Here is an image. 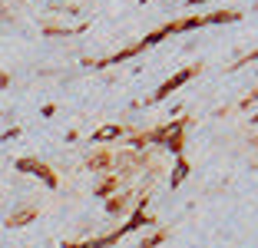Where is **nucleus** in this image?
<instances>
[{
  "mask_svg": "<svg viewBox=\"0 0 258 248\" xmlns=\"http://www.w3.org/2000/svg\"><path fill=\"white\" fill-rule=\"evenodd\" d=\"M192 73H196V70H182V73H179V76H172V80H169V83H166V86H162V90H159V93H156V96H159V99H162V96H169V93H172V90H179V86H182V83H185V80H189V76H192Z\"/></svg>",
  "mask_w": 258,
  "mask_h": 248,
  "instance_id": "nucleus-1",
  "label": "nucleus"
},
{
  "mask_svg": "<svg viewBox=\"0 0 258 248\" xmlns=\"http://www.w3.org/2000/svg\"><path fill=\"white\" fill-rule=\"evenodd\" d=\"M116 136H119V129L106 126V129H99V133H96V139H116Z\"/></svg>",
  "mask_w": 258,
  "mask_h": 248,
  "instance_id": "nucleus-2",
  "label": "nucleus"
},
{
  "mask_svg": "<svg viewBox=\"0 0 258 248\" xmlns=\"http://www.w3.org/2000/svg\"><path fill=\"white\" fill-rule=\"evenodd\" d=\"M192 4H205V0H192Z\"/></svg>",
  "mask_w": 258,
  "mask_h": 248,
  "instance_id": "nucleus-3",
  "label": "nucleus"
}]
</instances>
